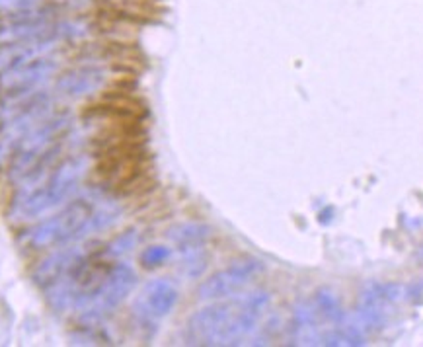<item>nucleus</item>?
I'll return each instance as SVG.
<instances>
[{
	"label": "nucleus",
	"instance_id": "nucleus-1",
	"mask_svg": "<svg viewBox=\"0 0 423 347\" xmlns=\"http://www.w3.org/2000/svg\"><path fill=\"white\" fill-rule=\"evenodd\" d=\"M271 307L266 289L238 293L234 297L211 300L185 322V344L189 346H238L259 328Z\"/></svg>",
	"mask_w": 423,
	"mask_h": 347
},
{
	"label": "nucleus",
	"instance_id": "nucleus-2",
	"mask_svg": "<svg viewBox=\"0 0 423 347\" xmlns=\"http://www.w3.org/2000/svg\"><path fill=\"white\" fill-rule=\"evenodd\" d=\"M98 203L90 198H76L57 209L55 215L36 225L28 235V244L34 250L61 248L86 235L96 232Z\"/></svg>",
	"mask_w": 423,
	"mask_h": 347
},
{
	"label": "nucleus",
	"instance_id": "nucleus-3",
	"mask_svg": "<svg viewBox=\"0 0 423 347\" xmlns=\"http://www.w3.org/2000/svg\"><path fill=\"white\" fill-rule=\"evenodd\" d=\"M88 156L86 154H63L53 168L47 172L43 184L31 191L26 199V211L29 215H39L43 211L59 209L66 201H71L76 189L86 178L88 172Z\"/></svg>",
	"mask_w": 423,
	"mask_h": 347
},
{
	"label": "nucleus",
	"instance_id": "nucleus-4",
	"mask_svg": "<svg viewBox=\"0 0 423 347\" xmlns=\"http://www.w3.org/2000/svg\"><path fill=\"white\" fill-rule=\"evenodd\" d=\"M137 273L129 263L110 262L101 275L96 291L88 300V304L80 310V320L84 324H98L120 309L123 300L129 297L137 287Z\"/></svg>",
	"mask_w": 423,
	"mask_h": 347
},
{
	"label": "nucleus",
	"instance_id": "nucleus-5",
	"mask_svg": "<svg viewBox=\"0 0 423 347\" xmlns=\"http://www.w3.org/2000/svg\"><path fill=\"white\" fill-rule=\"evenodd\" d=\"M264 272H266V263L259 258H254V256L240 258L236 262L229 263L227 267L205 277L195 291L197 299L203 302H211V300L234 297L244 291L250 283L256 281Z\"/></svg>",
	"mask_w": 423,
	"mask_h": 347
},
{
	"label": "nucleus",
	"instance_id": "nucleus-6",
	"mask_svg": "<svg viewBox=\"0 0 423 347\" xmlns=\"http://www.w3.org/2000/svg\"><path fill=\"white\" fill-rule=\"evenodd\" d=\"M404 297V287L398 283L368 281L359 293L355 304V322L367 336L387 326L388 307Z\"/></svg>",
	"mask_w": 423,
	"mask_h": 347
},
{
	"label": "nucleus",
	"instance_id": "nucleus-7",
	"mask_svg": "<svg viewBox=\"0 0 423 347\" xmlns=\"http://www.w3.org/2000/svg\"><path fill=\"white\" fill-rule=\"evenodd\" d=\"M178 300L180 293L174 283L168 279H150L143 285L133 302V318L137 326L150 330V334H155L158 324L174 312Z\"/></svg>",
	"mask_w": 423,
	"mask_h": 347
},
{
	"label": "nucleus",
	"instance_id": "nucleus-8",
	"mask_svg": "<svg viewBox=\"0 0 423 347\" xmlns=\"http://www.w3.org/2000/svg\"><path fill=\"white\" fill-rule=\"evenodd\" d=\"M108 82V73L100 65H74L57 75V92L66 98H84L98 92Z\"/></svg>",
	"mask_w": 423,
	"mask_h": 347
},
{
	"label": "nucleus",
	"instance_id": "nucleus-9",
	"mask_svg": "<svg viewBox=\"0 0 423 347\" xmlns=\"http://www.w3.org/2000/svg\"><path fill=\"white\" fill-rule=\"evenodd\" d=\"M320 320L322 316L314 307L313 299L299 300L294 304L291 320L287 324V339L291 346H314L320 344L322 332L320 330Z\"/></svg>",
	"mask_w": 423,
	"mask_h": 347
},
{
	"label": "nucleus",
	"instance_id": "nucleus-10",
	"mask_svg": "<svg viewBox=\"0 0 423 347\" xmlns=\"http://www.w3.org/2000/svg\"><path fill=\"white\" fill-rule=\"evenodd\" d=\"M213 236V228L205 223H178V225L170 226L166 230V238L175 250L182 252H189V250H199L209 244Z\"/></svg>",
	"mask_w": 423,
	"mask_h": 347
},
{
	"label": "nucleus",
	"instance_id": "nucleus-11",
	"mask_svg": "<svg viewBox=\"0 0 423 347\" xmlns=\"http://www.w3.org/2000/svg\"><path fill=\"white\" fill-rule=\"evenodd\" d=\"M313 302L318 314L322 316V320L330 322L331 326H340L347 320V312L341 307L340 299L336 297V293L328 289V287H320L313 293Z\"/></svg>",
	"mask_w": 423,
	"mask_h": 347
},
{
	"label": "nucleus",
	"instance_id": "nucleus-12",
	"mask_svg": "<svg viewBox=\"0 0 423 347\" xmlns=\"http://www.w3.org/2000/svg\"><path fill=\"white\" fill-rule=\"evenodd\" d=\"M209 265V256L205 252V248L199 250H189V252H182V260H180V272L187 279H197L201 277L205 270Z\"/></svg>",
	"mask_w": 423,
	"mask_h": 347
},
{
	"label": "nucleus",
	"instance_id": "nucleus-13",
	"mask_svg": "<svg viewBox=\"0 0 423 347\" xmlns=\"http://www.w3.org/2000/svg\"><path fill=\"white\" fill-rule=\"evenodd\" d=\"M172 258V250L164 244H150L147 246L143 252L138 253V263H141V267L143 270H148V272H152V270H158V267H162L168 260Z\"/></svg>",
	"mask_w": 423,
	"mask_h": 347
},
{
	"label": "nucleus",
	"instance_id": "nucleus-14",
	"mask_svg": "<svg viewBox=\"0 0 423 347\" xmlns=\"http://www.w3.org/2000/svg\"><path fill=\"white\" fill-rule=\"evenodd\" d=\"M137 240H138L137 232H135V230H127V232H123V235L115 236L110 244H106V248H103V253H110V256H121V253H127L135 248Z\"/></svg>",
	"mask_w": 423,
	"mask_h": 347
},
{
	"label": "nucleus",
	"instance_id": "nucleus-15",
	"mask_svg": "<svg viewBox=\"0 0 423 347\" xmlns=\"http://www.w3.org/2000/svg\"><path fill=\"white\" fill-rule=\"evenodd\" d=\"M404 299L410 302V304H415L420 307L423 304V279H415L410 285L404 287Z\"/></svg>",
	"mask_w": 423,
	"mask_h": 347
},
{
	"label": "nucleus",
	"instance_id": "nucleus-16",
	"mask_svg": "<svg viewBox=\"0 0 423 347\" xmlns=\"http://www.w3.org/2000/svg\"><path fill=\"white\" fill-rule=\"evenodd\" d=\"M420 258H422V260H423V244L420 246Z\"/></svg>",
	"mask_w": 423,
	"mask_h": 347
}]
</instances>
